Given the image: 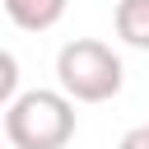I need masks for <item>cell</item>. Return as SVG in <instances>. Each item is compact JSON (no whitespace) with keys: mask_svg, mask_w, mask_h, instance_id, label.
I'll use <instances>...</instances> for the list:
<instances>
[{"mask_svg":"<svg viewBox=\"0 0 149 149\" xmlns=\"http://www.w3.org/2000/svg\"><path fill=\"white\" fill-rule=\"evenodd\" d=\"M74 130H79V116L65 88H28L14 102H5L9 149H65Z\"/></svg>","mask_w":149,"mask_h":149,"instance_id":"cell-1","label":"cell"},{"mask_svg":"<svg viewBox=\"0 0 149 149\" xmlns=\"http://www.w3.org/2000/svg\"><path fill=\"white\" fill-rule=\"evenodd\" d=\"M56 84L74 102H112L126 84V65L107 42L74 37L56 51Z\"/></svg>","mask_w":149,"mask_h":149,"instance_id":"cell-2","label":"cell"},{"mask_svg":"<svg viewBox=\"0 0 149 149\" xmlns=\"http://www.w3.org/2000/svg\"><path fill=\"white\" fill-rule=\"evenodd\" d=\"M65 5L70 0H5V14L23 33H47L65 19Z\"/></svg>","mask_w":149,"mask_h":149,"instance_id":"cell-3","label":"cell"},{"mask_svg":"<svg viewBox=\"0 0 149 149\" xmlns=\"http://www.w3.org/2000/svg\"><path fill=\"white\" fill-rule=\"evenodd\" d=\"M116 37L135 51H149V0H116Z\"/></svg>","mask_w":149,"mask_h":149,"instance_id":"cell-4","label":"cell"},{"mask_svg":"<svg viewBox=\"0 0 149 149\" xmlns=\"http://www.w3.org/2000/svg\"><path fill=\"white\" fill-rule=\"evenodd\" d=\"M0 98H5V102L19 98V61H14V51L0 56Z\"/></svg>","mask_w":149,"mask_h":149,"instance_id":"cell-5","label":"cell"},{"mask_svg":"<svg viewBox=\"0 0 149 149\" xmlns=\"http://www.w3.org/2000/svg\"><path fill=\"white\" fill-rule=\"evenodd\" d=\"M116 149H149V126H130Z\"/></svg>","mask_w":149,"mask_h":149,"instance_id":"cell-6","label":"cell"}]
</instances>
